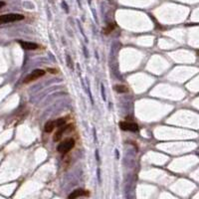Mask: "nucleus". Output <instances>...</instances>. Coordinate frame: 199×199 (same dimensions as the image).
I'll list each match as a JSON object with an SVG mask.
<instances>
[{"mask_svg":"<svg viewBox=\"0 0 199 199\" xmlns=\"http://www.w3.org/2000/svg\"><path fill=\"white\" fill-rule=\"evenodd\" d=\"M24 19V16L22 14H16V13H10L0 16V24H6L16 21H21Z\"/></svg>","mask_w":199,"mask_h":199,"instance_id":"f257e3e1","label":"nucleus"},{"mask_svg":"<svg viewBox=\"0 0 199 199\" xmlns=\"http://www.w3.org/2000/svg\"><path fill=\"white\" fill-rule=\"evenodd\" d=\"M74 145H75V140L73 138H69V139H66L63 142H61L57 146V150L61 153H67L74 147Z\"/></svg>","mask_w":199,"mask_h":199,"instance_id":"f03ea898","label":"nucleus"},{"mask_svg":"<svg viewBox=\"0 0 199 199\" xmlns=\"http://www.w3.org/2000/svg\"><path fill=\"white\" fill-rule=\"evenodd\" d=\"M45 75V71L44 70H41V69H37V70H34L32 71L25 79H24V83H30V82H33L35 80H38L39 78H41Z\"/></svg>","mask_w":199,"mask_h":199,"instance_id":"7ed1b4c3","label":"nucleus"},{"mask_svg":"<svg viewBox=\"0 0 199 199\" xmlns=\"http://www.w3.org/2000/svg\"><path fill=\"white\" fill-rule=\"evenodd\" d=\"M119 128L123 131H130V132H137L138 126L134 123H129V122H121L118 124Z\"/></svg>","mask_w":199,"mask_h":199,"instance_id":"20e7f679","label":"nucleus"},{"mask_svg":"<svg viewBox=\"0 0 199 199\" xmlns=\"http://www.w3.org/2000/svg\"><path fill=\"white\" fill-rule=\"evenodd\" d=\"M72 129H73V126H72V125H69V126H66V127H62V128H60V129L57 131V133H55V135H54V138H53L54 141H58V140H60V139L62 138L63 134H64L65 133H67V132H71Z\"/></svg>","mask_w":199,"mask_h":199,"instance_id":"39448f33","label":"nucleus"},{"mask_svg":"<svg viewBox=\"0 0 199 199\" xmlns=\"http://www.w3.org/2000/svg\"><path fill=\"white\" fill-rule=\"evenodd\" d=\"M88 195H89L88 191H85L84 189H77V190H74L69 195V199H77L81 196H88Z\"/></svg>","mask_w":199,"mask_h":199,"instance_id":"423d86ee","label":"nucleus"},{"mask_svg":"<svg viewBox=\"0 0 199 199\" xmlns=\"http://www.w3.org/2000/svg\"><path fill=\"white\" fill-rule=\"evenodd\" d=\"M19 44L24 50H35L38 48V45L33 42H26V41H19Z\"/></svg>","mask_w":199,"mask_h":199,"instance_id":"0eeeda50","label":"nucleus"},{"mask_svg":"<svg viewBox=\"0 0 199 199\" xmlns=\"http://www.w3.org/2000/svg\"><path fill=\"white\" fill-rule=\"evenodd\" d=\"M55 128H56L55 122H54V121H49V122L46 123V125H45V127H44V130H45L46 133H51Z\"/></svg>","mask_w":199,"mask_h":199,"instance_id":"6e6552de","label":"nucleus"},{"mask_svg":"<svg viewBox=\"0 0 199 199\" xmlns=\"http://www.w3.org/2000/svg\"><path fill=\"white\" fill-rule=\"evenodd\" d=\"M114 90L117 92V93H121V94H124V93H128L129 92V89L124 86V85H115L114 86Z\"/></svg>","mask_w":199,"mask_h":199,"instance_id":"1a4fd4ad","label":"nucleus"},{"mask_svg":"<svg viewBox=\"0 0 199 199\" xmlns=\"http://www.w3.org/2000/svg\"><path fill=\"white\" fill-rule=\"evenodd\" d=\"M55 122V126H56V128H62L65 124H66V119L65 118H63V117H61V118H58V119H56V121H54Z\"/></svg>","mask_w":199,"mask_h":199,"instance_id":"9d476101","label":"nucleus"},{"mask_svg":"<svg viewBox=\"0 0 199 199\" xmlns=\"http://www.w3.org/2000/svg\"><path fill=\"white\" fill-rule=\"evenodd\" d=\"M114 29V24H110L109 26H107V28H105V30H104V33L105 34H110L112 30Z\"/></svg>","mask_w":199,"mask_h":199,"instance_id":"9b49d317","label":"nucleus"},{"mask_svg":"<svg viewBox=\"0 0 199 199\" xmlns=\"http://www.w3.org/2000/svg\"><path fill=\"white\" fill-rule=\"evenodd\" d=\"M62 6H63V7H64V9L66 10V12H68V11H69V9H68V5L66 4V2H65V1H63V2H62Z\"/></svg>","mask_w":199,"mask_h":199,"instance_id":"f8f14e48","label":"nucleus"},{"mask_svg":"<svg viewBox=\"0 0 199 199\" xmlns=\"http://www.w3.org/2000/svg\"><path fill=\"white\" fill-rule=\"evenodd\" d=\"M5 5V2H3V1H0V9H1L3 6Z\"/></svg>","mask_w":199,"mask_h":199,"instance_id":"ddd939ff","label":"nucleus"},{"mask_svg":"<svg viewBox=\"0 0 199 199\" xmlns=\"http://www.w3.org/2000/svg\"><path fill=\"white\" fill-rule=\"evenodd\" d=\"M88 1H89V2H91V0H88Z\"/></svg>","mask_w":199,"mask_h":199,"instance_id":"4468645a","label":"nucleus"}]
</instances>
